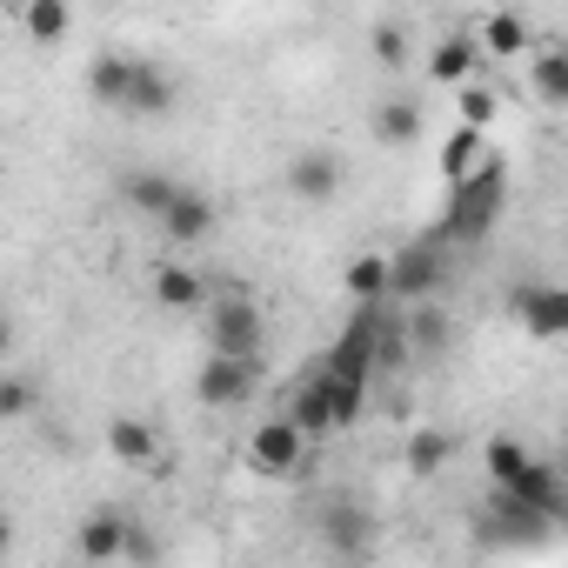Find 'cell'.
<instances>
[{"mask_svg": "<svg viewBox=\"0 0 568 568\" xmlns=\"http://www.w3.org/2000/svg\"><path fill=\"white\" fill-rule=\"evenodd\" d=\"M501 207H508V168L488 154L481 168H468L462 181H448V214H442V241L448 247H475V241H488L495 234V221H501Z\"/></svg>", "mask_w": 568, "mask_h": 568, "instance_id": "6da1fadb", "label": "cell"}, {"mask_svg": "<svg viewBox=\"0 0 568 568\" xmlns=\"http://www.w3.org/2000/svg\"><path fill=\"white\" fill-rule=\"evenodd\" d=\"M194 322H201L214 355H261L267 348V308L254 288H207Z\"/></svg>", "mask_w": 568, "mask_h": 568, "instance_id": "7a4b0ae2", "label": "cell"}, {"mask_svg": "<svg viewBox=\"0 0 568 568\" xmlns=\"http://www.w3.org/2000/svg\"><path fill=\"white\" fill-rule=\"evenodd\" d=\"M308 435L288 422V415H261L254 428H247V442H241V462H247V475H261V481H295L302 468H308Z\"/></svg>", "mask_w": 568, "mask_h": 568, "instance_id": "3957f363", "label": "cell"}, {"mask_svg": "<svg viewBox=\"0 0 568 568\" xmlns=\"http://www.w3.org/2000/svg\"><path fill=\"white\" fill-rule=\"evenodd\" d=\"M448 274H455V261H448V241L442 234L408 241V247L388 254V302H435L448 288Z\"/></svg>", "mask_w": 568, "mask_h": 568, "instance_id": "277c9868", "label": "cell"}, {"mask_svg": "<svg viewBox=\"0 0 568 568\" xmlns=\"http://www.w3.org/2000/svg\"><path fill=\"white\" fill-rule=\"evenodd\" d=\"M261 395V355H201V368H194V402L201 408H214V415H234V408H247Z\"/></svg>", "mask_w": 568, "mask_h": 568, "instance_id": "5b68a950", "label": "cell"}, {"mask_svg": "<svg viewBox=\"0 0 568 568\" xmlns=\"http://www.w3.org/2000/svg\"><path fill=\"white\" fill-rule=\"evenodd\" d=\"M214 227H221V207H214V194L194 187V181H181V187L161 201V214H154V234H161L168 247H207Z\"/></svg>", "mask_w": 568, "mask_h": 568, "instance_id": "8992f818", "label": "cell"}, {"mask_svg": "<svg viewBox=\"0 0 568 568\" xmlns=\"http://www.w3.org/2000/svg\"><path fill=\"white\" fill-rule=\"evenodd\" d=\"M508 315L535 342H561L568 335V288H561V281H515V288H508Z\"/></svg>", "mask_w": 568, "mask_h": 568, "instance_id": "52a82bcc", "label": "cell"}, {"mask_svg": "<svg viewBox=\"0 0 568 568\" xmlns=\"http://www.w3.org/2000/svg\"><path fill=\"white\" fill-rule=\"evenodd\" d=\"M174 108H181V81H174L161 61L134 54V68H128V94H121V108H114V114H134V121H168Z\"/></svg>", "mask_w": 568, "mask_h": 568, "instance_id": "ba28073f", "label": "cell"}, {"mask_svg": "<svg viewBox=\"0 0 568 568\" xmlns=\"http://www.w3.org/2000/svg\"><path fill=\"white\" fill-rule=\"evenodd\" d=\"M207 288H214V281H207L194 261H161V267L148 274V302H154L161 315H181V322H194V315H201Z\"/></svg>", "mask_w": 568, "mask_h": 568, "instance_id": "9c48e42d", "label": "cell"}, {"mask_svg": "<svg viewBox=\"0 0 568 568\" xmlns=\"http://www.w3.org/2000/svg\"><path fill=\"white\" fill-rule=\"evenodd\" d=\"M342 187H348V161H342L335 148H302V154L288 161V194H295V201L328 207Z\"/></svg>", "mask_w": 568, "mask_h": 568, "instance_id": "30bf717a", "label": "cell"}, {"mask_svg": "<svg viewBox=\"0 0 568 568\" xmlns=\"http://www.w3.org/2000/svg\"><path fill=\"white\" fill-rule=\"evenodd\" d=\"M368 134H375V148L402 154V148H415V141L428 134V114H422V101H415L408 88H395V94H382V101H375V114H368Z\"/></svg>", "mask_w": 568, "mask_h": 568, "instance_id": "8fae6325", "label": "cell"}, {"mask_svg": "<svg viewBox=\"0 0 568 568\" xmlns=\"http://www.w3.org/2000/svg\"><path fill=\"white\" fill-rule=\"evenodd\" d=\"M315 528H322V548L328 555H375V535H382L362 501H328L315 515Z\"/></svg>", "mask_w": 568, "mask_h": 568, "instance_id": "7c38bea8", "label": "cell"}, {"mask_svg": "<svg viewBox=\"0 0 568 568\" xmlns=\"http://www.w3.org/2000/svg\"><path fill=\"white\" fill-rule=\"evenodd\" d=\"M101 442H108V455L121 462V468H161V428L148 422V415H108V428H101Z\"/></svg>", "mask_w": 568, "mask_h": 568, "instance_id": "4fadbf2b", "label": "cell"}, {"mask_svg": "<svg viewBox=\"0 0 568 568\" xmlns=\"http://www.w3.org/2000/svg\"><path fill=\"white\" fill-rule=\"evenodd\" d=\"M501 495H515L521 508H535V515H548V521H555V515H561V501H568V488H561V468H555L548 455H528V462H521V468L501 481Z\"/></svg>", "mask_w": 568, "mask_h": 568, "instance_id": "5bb4252c", "label": "cell"}, {"mask_svg": "<svg viewBox=\"0 0 568 568\" xmlns=\"http://www.w3.org/2000/svg\"><path fill=\"white\" fill-rule=\"evenodd\" d=\"M128 528H134V515L114 508V501H101V508L81 515V528H74V555H81V561H121Z\"/></svg>", "mask_w": 568, "mask_h": 568, "instance_id": "9a60e30c", "label": "cell"}, {"mask_svg": "<svg viewBox=\"0 0 568 568\" xmlns=\"http://www.w3.org/2000/svg\"><path fill=\"white\" fill-rule=\"evenodd\" d=\"M475 68H481L475 28H448V34L428 48V81H435V88H462V81H475Z\"/></svg>", "mask_w": 568, "mask_h": 568, "instance_id": "2e32d148", "label": "cell"}, {"mask_svg": "<svg viewBox=\"0 0 568 568\" xmlns=\"http://www.w3.org/2000/svg\"><path fill=\"white\" fill-rule=\"evenodd\" d=\"M342 288H348L355 308H375V302L388 308V254H382V247H362V254L342 267Z\"/></svg>", "mask_w": 568, "mask_h": 568, "instance_id": "e0dca14e", "label": "cell"}, {"mask_svg": "<svg viewBox=\"0 0 568 568\" xmlns=\"http://www.w3.org/2000/svg\"><path fill=\"white\" fill-rule=\"evenodd\" d=\"M475 48H481V54H495V61H515V54H528V48H535V28H528L515 8H495V14L475 28Z\"/></svg>", "mask_w": 568, "mask_h": 568, "instance_id": "ac0fdd59", "label": "cell"}, {"mask_svg": "<svg viewBox=\"0 0 568 568\" xmlns=\"http://www.w3.org/2000/svg\"><path fill=\"white\" fill-rule=\"evenodd\" d=\"M402 462H408L415 481H435V475L455 462V435H448V428H408V435H402Z\"/></svg>", "mask_w": 568, "mask_h": 568, "instance_id": "d6986e66", "label": "cell"}, {"mask_svg": "<svg viewBox=\"0 0 568 568\" xmlns=\"http://www.w3.org/2000/svg\"><path fill=\"white\" fill-rule=\"evenodd\" d=\"M41 402H48L41 375H28V368H8V362H0V428L34 422V415H41Z\"/></svg>", "mask_w": 568, "mask_h": 568, "instance_id": "ffe728a7", "label": "cell"}, {"mask_svg": "<svg viewBox=\"0 0 568 568\" xmlns=\"http://www.w3.org/2000/svg\"><path fill=\"white\" fill-rule=\"evenodd\" d=\"M21 34L34 48H61L74 34V0H21Z\"/></svg>", "mask_w": 568, "mask_h": 568, "instance_id": "44dd1931", "label": "cell"}, {"mask_svg": "<svg viewBox=\"0 0 568 568\" xmlns=\"http://www.w3.org/2000/svg\"><path fill=\"white\" fill-rule=\"evenodd\" d=\"M281 415H288L308 442L335 435V422H328V395H322V368H315V375H302V382L288 388V408H281Z\"/></svg>", "mask_w": 568, "mask_h": 568, "instance_id": "7402d4cb", "label": "cell"}, {"mask_svg": "<svg viewBox=\"0 0 568 568\" xmlns=\"http://www.w3.org/2000/svg\"><path fill=\"white\" fill-rule=\"evenodd\" d=\"M528 54H535V68H528V94H535L541 108H568V54H561L555 41H535Z\"/></svg>", "mask_w": 568, "mask_h": 568, "instance_id": "603a6c76", "label": "cell"}, {"mask_svg": "<svg viewBox=\"0 0 568 568\" xmlns=\"http://www.w3.org/2000/svg\"><path fill=\"white\" fill-rule=\"evenodd\" d=\"M402 335H408V355H448V342H455V328H448L442 302H408Z\"/></svg>", "mask_w": 568, "mask_h": 568, "instance_id": "cb8c5ba5", "label": "cell"}, {"mask_svg": "<svg viewBox=\"0 0 568 568\" xmlns=\"http://www.w3.org/2000/svg\"><path fill=\"white\" fill-rule=\"evenodd\" d=\"M128 68H134L128 48L94 54V61H88V101H94V108H121V94H128Z\"/></svg>", "mask_w": 568, "mask_h": 568, "instance_id": "d4e9b609", "label": "cell"}, {"mask_svg": "<svg viewBox=\"0 0 568 568\" xmlns=\"http://www.w3.org/2000/svg\"><path fill=\"white\" fill-rule=\"evenodd\" d=\"M181 187V174H168V168H134V174H121V207H134V214H161V201Z\"/></svg>", "mask_w": 568, "mask_h": 568, "instance_id": "484cf974", "label": "cell"}, {"mask_svg": "<svg viewBox=\"0 0 568 568\" xmlns=\"http://www.w3.org/2000/svg\"><path fill=\"white\" fill-rule=\"evenodd\" d=\"M368 388H375V382H348V375H328V368H322V395H328V422H335V428H355V422L368 415Z\"/></svg>", "mask_w": 568, "mask_h": 568, "instance_id": "4316f807", "label": "cell"}, {"mask_svg": "<svg viewBox=\"0 0 568 568\" xmlns=\"http://www.w3.org/2000/svg\"><path fill=\"white\" fill-rule=\"evenodd\" d=\"M481 161H488V134L455 121V134L442 141V181H462V174H468V168H481Z\"/></svg>", "mask_w": 568, "mask_h": 568, "instance_id": "83f0119b", "label": "cell"}, {"mask_svg": "<svg viewBox=\"0 0 568 568\" xmlns=\"http://www.w3.org/2000/svg\"><path fill=\"white\" fill-rule=\"evenodd\" d=\"M528 455H535V448H528L521 435H488V442H481V468H488V488H501V481H508V475H515Z\"/></svg>", "mask_w": 568, "mask_h": 568, "instance_id": "f1b7e54d", "label": "cell"}, {"mask_svg": "<svg viewBox=\"0 0 568 568\" xmlns=\"http://www.w3.org/2000/svg\"><path fill=\"white\" fill-rule=\"evenodd\" d=\"M448 94H455L462 128H481V134H488V121L501 114V94H495V88H481V81H462V88H448Z\"/></svg>", "mask_w": 568, "mask_h": 568, "instance_id": "f546056e", "label": "cell"}, {"mask_svg": "<svg viewBox=\"0 0 568 568\" xmlns=\"http://www.w3.org/2000/svg\"><path fill=\"white\" fill-rule=\"evenodd\" d=\"M368 48H375V61H382L388 74H408V54H415V41H408V28H402V21H375Z\"/></svg>", "mask_w": 568, "mask_h": 568, "instance_id": "4dcf8cb0", "label": "cell"}, {"mask_svg": "<svg viewBox=\"0 0 568 568\" xmlns=\"http://www.w3.org/2000/svg\"><path fill=\"white\" fill-rule=\"evenodd\" d=\"M154 555H161V541H154V535L134 521V528H128V548H121V561H154Z\"/></svg>", "mask_w": 568, "mask_h": 568, "instance_id": "1f68e13d", "label": "cell"}, {"mask_svg": "<svg viewBox=\"0 0 568 568\" xmlns=\"http://www.w3.org/2000/svg\"><path fill=\"white\" fill-rule=\"evenodd\" d=\"M14 348H21V322L0 308V362H14Z\"/></svg>", "mask_w": 568, "mask_h": 568, "instance_id": "d6a6232c", "label": "cell"}, {"mask_svg": "<svg viewBox=\"0 0 568 568\" xmlns=\"http://www.w3.org/2000/svg\"><path fill=\"white\" fill-rule=\"evenodd\" d=\"M8 548H14V521H8V515H0V555H8Z\"/></svg>", "mask_w": 568, "mask_h": 568, "instance_id": "836d02e7", "label": "cell"}, {"mask_svg": "<svg viewBox=\"0 0 568 568\" xmlns=\"http://www.w3.org/2000/svg\"><path fill=\"white\" fill-rule=\"evenodd\" d=\"M114 8H121V0H114Z\"/></svg>", "mask_w": 568, "mask_h": 568, "instance_id": "e575fe53", "label": "cell"}]
</instances>
